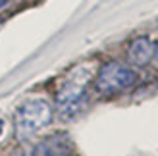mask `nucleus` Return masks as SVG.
Masks as SVG:
<instances>
[{"mask_svg": "<svg viewBox=\"0 0 158 156\" xmlns=\"http://www.w3.org/2000/svg\"><path fill=\"white\" fill-rule=\"evenodd\" d=\"M52 121V106L46 98L33 96L18 106L14 114V131L18 139L35 137Z\"/></svg>", "mask_w": 158, "mask_h": 156, "instance_id": "obj_1", "label": "nucleus"}, {"mask_svg": "<svg viewBox=\"0 0 158 156\" xmlns=\"http://www.w3.org/2000/svg\"><path fill=\"white\" fill-rule=\"evenodd\" d=\"M94 72H97L94 64H89V62H87V64H79V66L72 68L60 79L54 98H56V106L62 112L73 110V108L81 102V98L85 95L87 87H89Z\"/></svg>", "mask_w": 158, "mask_h": 156, "instance_id": "obj_2", "label": "nucleus"}, {"mask_svg": "<svg viewBox=\"0 0 158 156\" xmlns=\"http://www.w3.org/2000/svg\"><path fill=\"white\" fill-rule=\"evenodd\" d=\"M135 81H137V73L129 66L122 64V62H116V60H110L97 69L94 91L102 96H114L133 87Z\"/></svg>", "mask_w": 158, "mask_h": 156, "instance_id": "obj_3", "label": "nucleus"}, {"mask_svg": "<svg viewBox=\"0 0 158 156\" xmlns=\"http://www.w3.org/2000/svg\"><path fill=\"white\" fill-rule=\"evenodd\" d=\"M73 150L72 137L64 131L52 133L48 137H43L35 146L31 156H69Z\"/></svg>", "mask_w": 158, "mask_h": 156, "instance_id": "obj_4", "label": "nucleus"}, {"mask_svg": "<svg viewBox=\"0 0 158 156\" xmlns=\"http://www.w3.org/2000/svg\"><path fill=\"white\" fill-rule=\"evenodd\" d=\"M127 58L135 66H147L154 58V43L148 37H137L127 46Z\"/></svg>", "mask_w": 158, "mask_h": 156, "instance_id": "obj_5", "label": "nucleus"}, {"mask_svg": "<svg viewBox=\"0 0 158 156\" xmlns=\"http://www.w3.org/2000/svg\"><path fill=\"white\" fill-rule=\"evenodd\" d=\"M154 58H156V62H158V41L154 43Z\"/></svg>", "mask_w": 158, "mask_h": 156, "instance_id": "obj_6", "label": "nucleus"}, {"mask_svg": "<svg viewBox=\"0 0 158 156\" xmlns=\"http://www.w3.org/2000/svg\"><path fill=\"white\" fill-rule=\"evenodd\" d=\"M6 4H8V0H0V8H4Z\"/></svg>", "mask_w": 158, "mask_h": 156, "instance_id": "obj_7", "label": "nucleus"}, {"mask_svg": "<svg viewBox=\"0 0 158 156\" xmlns=\"http://www.w3.org/2000/svg\"><path fill=\"white\" fill-rule=\"evenodd\" d=\"M2 129H4V123H2V120H0V133H2Z\"/></svg>", "mask_w": 158, "mask_h": 156, "instance_id": "obj_8", "label": "nucleus"}]
</instances>
